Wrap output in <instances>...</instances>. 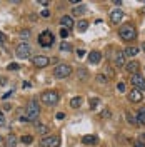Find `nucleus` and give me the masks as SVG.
Masks as SVG:
<instances>
[{"label":"nucleus","mask_w":145,"mask_h":147,"mask_svg":"<svg viewBox=\"0 0 145 147\" xmlns=\"http://www.w3.org/2000/svg\"><path fill=\"white\" fill-rule=\"evenodd\" d=\"M38 115H40V105H38V102L35 99H32L27 104V109H25V119L28 122H35L38 119Z\"/></svg>","instance_id":"obj_1"},{"label":"nucleus","mask_w":145,"mask_h":147,"mask_svg":"<svg viewBox=\"0 0 145 147\" xmlns=\"http://www.w3.org/2000/svg\"><path fill=\"white\" fill-rule=\"evenodd\" d=\"M118 35L122 40H125V42H130V40H134L137 37V30L134 25H130V24H124L120 30H118Z\"/></svg>","instance_id":"obj_2"},{"label":"nucleus","mask_w":145,"mask_h":147,"mask_svg":"<svg viewBox=\"0 0 145 147\" xmlns=\"http://www.w3.org/2000/svg\"><path fill=\"white\" fill-rule=\"evenodd\" d=\"M54 42H55V37L50 30H44L38 35V44H40V47H44V49H50V47L54 45Z\"/></svg>","instance_id":"obj_3"},{"label":"nucleus","mask_w":145,"mask_h":147,"mask_svg":"<svg viewBox=\"0 0 145 147\" xmlns=\"http://www.w3.org/2000/svg\"><path fill=\"white\" fill-rule=\"evenodd\" d=\"M58 92L55 90H45L44 94H42V102L45 104V105H48V107H52V105H55L57 102H58Z\"/></svg>","instance_id":"obj_4"},{"label":"nucleus","mask_w":145,"mask_h":147,"mask_svg":"<svg viewBox=\"0 0 145 147\" xmlns=\"http://www.w3.org/2000/svg\"><path fill=\"white\" fill-rule=\"evenodd\" d=\"M72 74V67L67 64H58L57 67L54 69V77L55 79H65Z\"/></svg>","instance_id":"obj_5"},{"label":"nucleus","mask_w":145,"mask_h":147,"mask_svg":"<svg viewBox=\"0 0 145 147\" xmlns=\"http://www.w3.org/2000/svg\"><path fill=\"white\" fill-rule=\"evenodd\" d=\"M15 54H17V57H20V59H27V57L32 55V47L28 45L27 42H20V44L15 47Z\"/></svg>","instance_id":"obj_6"},{"label":"nucleus","mask_w":145,"mask_h":147,"mask_svg":"<svg viewBox=\"0 0 145 147\" xmlns=\"http://www.w3.org/2000/svg\"><path fill=\"white\" fill-rule=\"evenodd\" d=\"M130 84L134 85V89H137V90H140V92L145 90V79H144V75H140V74H134L130 77Z\"/></svg>","instance_id":"obj_7"},{"label":"nucleus","mask_w":145,"mask_h":147,"mask_svg":"<svg viewBox=\"0 0 145 147\" xmlns=\"http://www.w3.org/2000/svg\"><path fill=\"white\" fill-rule=\"evenodd\" d=\"M40 144L44 147H60V137L57 136H47L40 140Z\"/></svg>","instance_id":"obj_8"},{"label":"nucleus","mask_w":145,"mask_h":147,"mask_svg":"<svg viewBox=\"0 0 145 147\" xmlns=\"http://www.w3.org/2000/svg\"><path fill=\"white\" fill-rule=\"evenodd\" d=\"M32 64L35 65V67H38V69H44V67H47V65L50 64V59L45 57V55H35L32 59Z\"/></svg>","instance_id":"obj_9"},{"label":"nucleus","mask_w":145,"mask_h":147,"mask_svg":"<svg viewBox=\"0 0 145 147\" xmlns=\"http://www.w3.org/2000/svg\"><path fill=\"white\" fill-rule=\"evenodd\" d=\"M128 100L135 104V102L144 100V95H142V92H140V90H137V89H132V90L128 92Z\"/></svg>","instance_id":"obj_10"},{"label":"nucleus","mask_w":145,"mask_h":147,"mask_svg":"<svg viewBox=\"0 0 145 147\" xmlns=\"http://www.w3.org/2000/svg\"><path fill=\"white\" fill-rule=\"evenodd\" d=\"M138 67H140V64H138L137 60H130V62L125 64V70L134 75V74H138Z\"/></svg>","instance_id":"obj_11"},{"label":"nucleus","mask_w":145,"mask_h":147,"mask_svg":"<svg viewBox=\"0 0 145 147\" xmlns=\"http://www.w3.org/2000/svg\"><path fill=\"white\" fill-rule=\"evenodd\" d=\"M122 18H124V12H122L120 9L112 10V13H110V20H112L113 24H120V22H122Z\"/></svg>","instance_id":"obj_12"},{"label":"nucleus","mask_w":145,"mask_h":147,"mask_svg":"<svg viewBox=\"0 0 145 147\" xmlns=\"http://www.w3.org/2000/svg\"><path fill=\"white\" fill-rule=\"evenodd\" d=\"M100 60H102V54H100L99 50H92L90 54H89V62L93 65L100 64Z\"/></svg>","instance_id":"obj_13"},{"label":"nucleus","mask_w":145,"mask_h":147,"mask_svg":"<svg viewBox=\"0 0 145 147\" xmlns=\"http://www.w3.org/2000/svg\"><path fill=\"white\" fill-rule=\"evenodd\" d=\"M113 62H115L117 67H125V64H127L125 54H124V52H117V54H115V59H113Z\"/></svg>","instance_id":"obj_14"},{"label":"nucleus","mask_w":145,"mask_h":147,"mask_svg":"<svg viewBox=\"0 0 145 147\" xmlns=\"http://www.w3.org/2000/svg\"><path fill=\"white\" fill-rule=\"evenodd\" d=\"M60 25L64 28H67V30H70V28L73 27V20L70 15H64V17L60 18Z\"/></svg>","instance_id":"obj_15"},{"label":"nucleus","mask_w":145,"mask_h":147,"mask_svg":"<svg viewBox=\"0 0 145 147\" xmlns=\"http://www.w3.org/2000/svg\"><path fill=\"white\" fill-rule=\"evenodd\" d=\"M82 142H83L85 146H95L99 140H97L95 136H83V137H82Z\"/></svg>","instance_id":"obj_16"},{"label":"nucleus","mask_w":145,"mask_h":147,"mask_svg":"<svg viewBox=\"0 0 145 147\" xmlns=\"http://www.w3.org/2000/svg\"><path fill=\"white\" fill-rule=\"evenodd\" d=\"M82 102H83V99L77 95V97H73L72 100H70V107H72V109H79V107L82 105Z\"/></svg>","instance_id":"obj_17"},{"label":"nucleus","mask_w":145,"mask_h":147,"mask_svg":"<svg viewBox=\"0 0 145 147\" xmlns=\"http://www.w3.org/2000/svg\"><path fill=\"white\" fill-rule=\"evenodd\" d=\"M5 142H7V147H17V139H15V136H13V134L7 136Z\"/></svg>","instance_id":"obj_18"},{"label":"nucleus","mask_w":145,"mask_h":147,"mask_svg":"<svg viewBox=\"0 0 145 147\" xmlns=\"http://www.w3.org/2000/svg\"><path fill=\"white\" fill-rule=\"evenodd\" d=\"M137 120H138V124L145 125V105L138 110V114H137Z\"/></svg>","instance_id":"obj_19"},{"label":"nucleus","mask_w":145,"mask_h":147,"mask_svg":"<svg viewBox=\"0 0 145 147\" xmlns=\"http://www.w3.org/2000/svg\"><path fill=\"white\" fill-rule=\"evenodd\" d=\"M124 54H125V57H127V55L128 57H135V55L138 54V49H137V47H127Z\"/></svg>","instance_id":"obj_20"},{"label":"nucleus","mask_w":145,"mask_h":147,"mask_svg":"<svg viewBox=\"0 0 145 147\" xmlns=\"http://www.w3.org/2000/svg\"><path fill=\"white\" fill-rule=\"evenodd\" d=\"M85 13V5H77V7H73V15H77V17H80Z\"/></svg>","instance_id":"obj_21"},{"label":"nucleus","mask_w":145,"mask_h":147,"mask_svg":"<svg viewBox=\"0 0 145 147\" xmlns=\"http://www.w3.org/2000/svg\"><path fill=\"white\" fill-rule=\"evenodd\" d=\"M37 132H38V134H40V136H45L47 132H48V127H47V125H44V124H37Z\"/></svg>","instance_id":"obj_22"},{"label":"nucleus","mask_w":145,"mask_h":147,"mask_svg":"<svg viewBox=\"0 0 145 147\" xmlns=\"http://www.w3.org/2000/svg\"><path fill=\"white\" fill-rule=\"evenodd\" d=\"M77 28H79V32H85V30L89 28V22H87V20H80V22L77 24Z\"/></svg>","instance_id":"obj_23"},{"label":"nucleus","mask_w":145,"mask_h":147,"mask_svg":"<svg viewBox=\"0 0 145 147\" xmlns=\"http://www.w3.org/2000/svg\"><path fill=\"white\" fill-rule=\"evenodd\" d=\"M60 50H62V52H70V50H72V45H70V44H67V42H62Z\"/></svg>","instance_id":"obj_24"},{"label":"nucleus","mask_w":145,"mask_h":147,"mask_svg":"<svg viewBox=\"0 0 145 147\" xmlns=\"http://www.w3.org/2000/svg\"><path fill=\"white\" fill-rule=\"evenodd\" d=\"M20 140H22V142H23V144H32V142H34V137H32V136H22V139H20Z\"/></svg>","instance_id":"obj_25"},{"label":"nucleus","mask_w":145,"mask_h":147,"mask_svg":"<svg viewBox=\"0 0 145 147\" xmlns=\"http://www.w3.org/2000/svg\"><path fill=\"white\" fill-rule=\"evenodd\" d=\"M79 79H82V80L87 79V70L85 69H79Z\"/></svg>","instance_id":"obj_26"},{"label":"nucleus","mask_w":145,"mask_h":147,"mask_svg":"<svg viewBox=\"0 0 145 147\" xmlns=\"http://www.w3.org/2000/svg\"><path fill=\"white\" fill-rule=\"evenodd\" d=\"M127 119H128V122H130V124H134V125L138 124V120H137L135 117H132V114H130V112H127Z\"/></svg>","instance_id":"obj_27"},{"label":"nucleus","mask_w":145,"mask_h":147,"mask_svg":"<svg viewBox=\"0 0 145 147\" xmlns=\"http://www.w3.org/2000/svg\"><path fill=\"white\" fill-rule=\"evenodd\" d=\"M70 35V30H67V28H60V37H62V38H65V37H68Z\"/></svg>","instance_id":"obj_28"},{"label":"nucleus","mask_w":145,"mask_h":147,"mask_svg":"<svg viewBox=\"0 0 145 147\" xmlns=\"http://www.w3.org/2000/svg\"><path fill=\"white\" fill-rule=\"evenodd\" d=\"M117 92H120V94H124V92H125V84H124V82H118L117 84Z\"/></svg>","instance_id":"obj_29"},{"label":"nucleus","mask_w":145,"mask_h":147,"mask_svg":"<svg viewBox=\"0 0 145 147\" xmlns=\"http://www.w3.org/2000/svg\"><path fill=\"white\" fill-rule=\"evenodd\" d=\"M5 124H7V120H5V115H3V112L0 110V127H5Z\"/></svg>","instance_id":"obj_30"},{"label":"nucleus","mask_w":145,"mask_h":147,"mask_svg":"<svg viewBox=\"0 0 145 147\" xmlns=\"http://www.w3.org/2000/svg\"><path fill=\"white\" fill-rule=\"evenodd\" d=\"M7 69H9V70H18V69H20V65H18V64H9V65H7Z\"/></svg>","instance_id":"obj_31"},{"label":"nucleus","mask_w":145,"mask_h":147,"mask_svg":"<svg viewBox=\"0 0 145 147\" xmlns=\"http://www.w3.org/2000/svg\"><path fill=\"white\" fill-rule=\"evenodd\" d=\"M20 37H22V38H28V37H30V30H22V32H20Z\"/></svg>","instance_id":"obj_32"},{"label":"nucleus","mask_w":145,"mask_h":147,"mask_svg":"<svg viewBox=\"0 0 145 147\" xmlns=\"http://www.w3.org/2000/svg\"><path fill=\"white\" fill-rule=\"evenodd\" d=\"M103 72H105V75H107V74H109V77H113V70H112V69H110L109 65H107V67H105V69H103Z\"/></svg>","instance_id":"obj_33"},{"label":"nucleus","mask_w":145,"mask_h":147,"mask_svg":"<svg viewBox=\"0 0 145 147\" xmlns=\"http://www.w3.org/2000/svg\"><path fill=\"white\" fill-rule=\"evenodd\" d=\"M134 147H145V142L144 140H135L134 142Z\"/></svg>","instance_id":"obj_34"},{"label":"nucleus","mask_w":145,"mask_h":147,"mask_svg":"<svg viewBox=\"0 0 145 147\" xmlns=\"http://www.w3.org/2000/svg\"><path fill=\"white\" fill-rule=\"evenodd\" d=\"M97 80H99V82H109V79H107V77H103V75H97Z\"/></svg>","instance_id":"obj_35"},{"label":"nucleus","mask_w":145,"mask_h":147,"mask_svg":"<svg viewBox=\"0 0 145 147\" xmlns=\"http://www.w3.org/2000/svg\"><path fill=\"white\" fill-rule=\"evenodd\" d=\"M97 104H99V99H92V100H90V107H92V109H95V107H97Z\"/></svg>","instance_id":"obj_36"},{"label":"nucleus","mask_w":145,"mask_h":147,"mask_svg":"<svg viewBox=\"0 0 145 147\" xmlns=\"http://www.w3.org/2000/svg\"><path fill=\"white\" fill-rule=\"evenodd\" d=\"M5 40H7L5 34H2V32H0V45H3V44H5Z\"/></svg>","instance_id":"obj_37"},{"label":"nucleus","mask_w":145,"mask_h":147,"mask_svg":"<svg viewBox=\"0 0 145 147\" xmlns=\"http://www.w3.org/2000/svg\"><path fill=\"white\" fill-rule=\"evenodd\" d=\"M102 115L109 119V117H110V110H109V109H105V110H103V112H102Z\"/></svg>","instance_id":"obj_38"},{"label":"nucleus","mask_w":145,"mask_h":147,"mask_svg":"<svg viewBox=\"0 0 145 147\" xmlns=\"http://www.w3.org/2000/svg\"><path fill=\"white\" fill-rule=\"evenodd\" d=\"M77 55H79V57H83V55H85V50L79 49V50H77Z\"/></svg>","instance_id":"obj_39"},{"label":"nucleus","mask_w":145,"mask_h":147,"mask_svg":"<svg viewBox=\"0 0 145 147\" xmlns=\"http://www.w3.org/2000/svg\"><path fill=\"white\" fill-rule=\"evenodd\" d=\"M64 117H65V114H64V112H58V114H57V119H58V120H62Z\"/></svg>","instance_id":"obj_40"},{"label":"nucleus","mask_w":145,"mask_h":147,"mask_svg":"<svg viewBox=\"0 0 145 147\" xmlns=\"http://www.w3.org/2000/svg\"><path fill=\"white\" fill-rule=\"evenodd\" d=\"M23 87H25V89H30V87H32V84H30V82H23Z\"/></svg>","instance_id":"obj_41"},{"label":"nucleus","mask_w":145,"mask_h":147,"mask_svg":"<svg viewBox=\"0 0 145 147\" xmlns=\"http://www.w3.org/2000/svg\"><path fill=\"white\" fill-rule=\"evenodd\" d=\"M48 15H50V13H48V10H44V12H42V17H48Z\"/></svg>","instance_id":"obj_42"},{"label":"nucleus","mask_w":145,"mask_h":147,"mask_svg":"<svg viewBox=\"0 0 145 147\" xmlns=\"http://www.w3.org/2000/svg\"><path fill=\"white\" fill-rule=\"evenodd\" d=\"M0 84H2V85H5V84H7V79H5V77H2V79H0Z\"/></svg>","instance_id":"obj_43"},{"label":"nucleus","mask_w":145,"mask_h":147,"mask_svg":"<svg viewBox=\"0 0 145 147\" xmlns=\"http://www.w3.org/2000/svg\"><path fill=\"white\" fill-rule=\"evenodd\" d=\"M38 3H40V5H48V2H47V0H40Z\"/></svg>","instance_id":"obj_44"},{"label":"nucleus","mask_w":145,"mask_h":147,"mask_svg":"<svg viewBox=\"0 0 145 147\" xmlns=\"http://www.w3.org/2000/svg\"><path fill=\"white\" fill-rule=\"evenodd\" d=\"M140 140H145V132L142 134V137H140Z\"/></svg>","instance_id":"obj_45"},{"label":"nucleus","mask_w":145,"mask_h":147,"mask_svg":"<svg viewBox=\"0 0 145 147\" xmlns=\"http://www.w3.org/2000/svg\"><path fill=\"white\" fill-rule=\"evenodd\" d=\"M142 49H144V52H145V44H144V45H142Z\"/></svg>","instance_id":"obj_46"}]
</instances>
